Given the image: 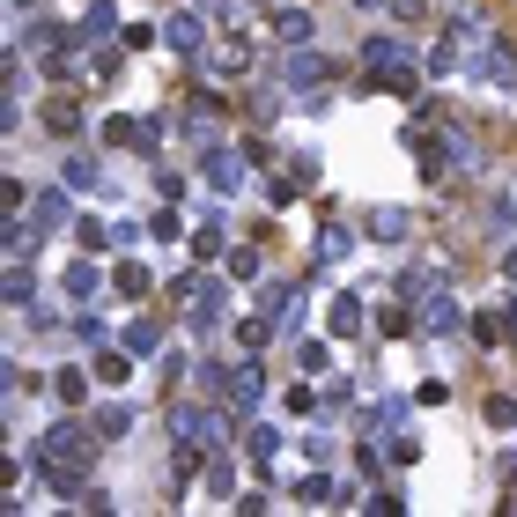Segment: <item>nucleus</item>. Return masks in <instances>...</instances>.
I'll use <instances>...</instances> for the list:
<instances>
[{
	"mask_svg": "<svg viewBox=\"0 0 517 517\" xmlns=\"http://www.w3.org/2000/svg\"><path fill=\"white\" fill-rule=\"evenodd\" d=\"M97 421H52L45 436H37V458H74V466H97Z\"/></svg>",
	"mask_w": 517,
	"mask_h": 517,
	"instance_id": "f257e3e1",
	"label": "nucleus"
},
{
	"mask_svg": "<svg viewBox=\"0 0 517 517\" xmlns=\"http://www.w3.org/2000/svg\"><path fill=\"white\" fill-rule=\"evenodd\" d=\"M104 141H111V148H133V156H156V126H148V119H126V111H111V119H104Z\"/></svg>",
	"mask_w": 517,
	"mask_h": 517,
	"instance_id": "f03ea898",
	"label": "nucleus"
},
{
	"mask_svg": "<svg viewBox=\"0 0 517 517\" xmlns=\"http://www.w3.org/2000/svg\"><path fill=\"white\" fill-rule=\"evenodd\" d=\"M259 399H266V362L244 355L237 370H229V407H259Z\"/></svg>",
	"mask_w": 517,
	"mask_h": 517,
	"instance_id": "7ed1b4c3",
	"label": "nucleus"
},
{
	"mask_svg": "<svg viewBox=\"0 0 517 517\" xmlns=\"http://www.w3.org/2000/svg\"><path fill=\"white\" fill-rule=\"evenodd\" d=\"M325 74H333V60H325V52H289V60H281V82L289 89H311V82H325Z\"/></svg>",
	"mask_w": 517,
	"mask_h": 517,
	"instance_id": "20e7f679",
	"label": "nucleus"
},
{
	"mask_svg": "<svg viewBox=\"0 0 517 517\" xmlns=\"http://www.w3.org/2000/svg\"><path fill=\"white\" fill-rule=\"evenodd\" d=\"M473 67H481V82H495V89H517V52L503 45V37H488V52H481Z\"/></svg>",
	"mask_w": 517,
	"mask_h": 517,
	"instance_id": "39448f33",
	"label": "nucleus"
},
{
	"mask_svg": "<svg viewBox=\"0 0 517 517\" xmlns=\"http://www.w3.org/2000/svg\"><path fill=\"white\" fill-rule=\"evenodd\" d=\"M163 45L178 52V60H193V52L207 45V23H200V15H170V23H163Z\"/></svg>",
	"mask_w": 517,
	"mask_h": 517,
	"instance_id": "423d86ee",
	"label": "nucleus"
},
{
	"mask_svg": "<svg viewBox=\"0 0 517 517\" xmlns=\"http://www.w3.org/2000/svg\"><path fill=\"white\" fill-rule=\"evenodd\" d=\"M370 89H385V97H414V89H421V67H414V60L370 67Z\"/></svg>",
	"mask_w": 517,
	"mask_h": 517,
	"instance_id": "0eeeda50",
	"label": "nucleus"
},
{
	"mask_svg": "<svg viewBox=\"0 0 517 517\" xmlns=\"http://www.w3.org/2000/svg\"><path fill=\"white\" fill-rule=\"evenodd\" d=\"M207 185H215V193H237L244 185V148H215V156H207Z\"/></svg>",
	"mask_w": 517,
	"mask_h": 517,
	"instance_id": "6e6552de",
	"label": "nucleus"
},
{
	"mask_svg": "<svg viewBox=\"0 0 517 517\" xmlns=\"http://www.w3.org/2000/svg\"><path fill=\"white\" fill-rule=\"evenodd\" d=\"M414 325H421V333H451V325H458V303H451V296H421V303H414Z\"/></svg>",
	"mask_w": 517,
	"mask_h": 517,
	"instance_id": "1a4fd4ad",
	"label": "nucleus"
},
{
	"mask_svg": "<svg viewBox=\"0 0 517 517\" xmlns=\"http://www.w3.org/2000/svg\"><path fill=\"white\" fill-rule=\"evenodd\" d=\"M362 229H370L377 244H407V237H414V222L399 215V207H370V222H362Z\"/></svg>",
	"mask_w": 517,
	"mask_h": 517,
	"instance_id": "9d476101",
	"label": "nucleus"
},
{
	"mask_svg": "<svg viewBox=\"0 0 517 517\" xmlns=\"http://www.w3.org/2000/svg\"><path fill=\"white\" fill-rule=\"evenodd\" d=\"M325 325H333L340 340H355L362 333V296H333V303H325Z\"/></svg>",
	"mask_w": 517,
	"mask_h": 517,
	"instance_id": "9b49d317",
	"label": "nucleus"
},
{
	"mask_svg": "<svg viewBox=\"0 0 517 517\" xmlns=\"http://www.w3.org/2000/svg\"><path fill=\"white\" fill-rule=\"evenodd\" d=\"M89 370H97V385H126L133 348H97V355H89Z\"/></svg>",
	"mask_w": 517,
	"mask_h": 517,
	"instance_id": "f8f14e48",
	"label": "nucleus"
},
{
	"mask_svg": "<svg viewBox=\"0 0 517 517\" xmlns=\"http://www.w3.org/2000/svg\"><path fill=\"white\" fill-rule=\"evenodd\" d=\"M45 133H60V141H74V126H82V111H74V97H45Z\"/></svg>",
	"mask_w": 517,
	"mask_h": 517,
	"instance_id": "ddd939ff",
	"label": "nucleus"
},
{
	"mask_svg": "<svg viewBox=\"0 0 517 517\" xmlns=\"http://www.w3.org/2000/svg\"><path fill=\"white\" fill-rule=\"evenodd\" d=\"M111 289H119V296L133 303V296H148V289H156V281H148V266H141V259H119V266H111Z\"/></svg>",
	"mask_w": 517,
	"mask_h": 517,
	"instance_id": "4468645a",
	"label": "nucleus"
},
{
	"mask_svg": "<svg viewBox=\"0 0 517 517\" xmlns=\"http://www.w3.org/2000/svg\"><path fill=\"white\" fill-rule=\"evenodd\" d=\"M89 385H97V370H60L52 377V399H60V407H82Z\"/></svg>",
	"mask_w": 517,
	"mask_h": 517,
	"instance_id": "2eb2a0df",
	"label": "nucleus"
},
{
	"mask_svg": "<svg viewBox=\"0 0 517 517\" xmlns=\"http://www.w3.org/2000/svg\"><path fill=\"white\" fill-rule=\"evenodd\" d=\"M458 52H466V30H444V37H436V52H429V74H451V67H466V60H458Z\"/></svg>",
	"mask_w": 517,
	"mask_h": 517,
	"instance_id": "dca6fc26",
	"label": "nucleus"
},
{
	"mask_svg": "<svg viewBox=\"0 0 517 517\" xmlns=\"http://www.w3.org/2000/svg\"><path fill=\"white\" fill-rule=\"evenodd\" d=\"M510 333H517V318H510V311H481V318H473V340H481V348H503Z\"/></svg>",
	"mask_w": 517,
	"mask_h": 517,
	"instance_id": "f3484780",
	"label": "nucleus"
},
{
	"mask_svg": "<svg viewBox=\"0 0 517 517\" xmlns=\"http://www.w3.org/2000/svg\"><path fill=\"white\" fill-rule=\"evenodd\" d=\"M30 222H37V229L52 237V229L67 222V193H30Z\"/></svg>",
	"mask_w": 517,
	"mask_h": 517,
	"instance_id": "a211bd4d",
	"label": "nucleus"
},
{
	"mask_svg": "<svg viewBox=\"0 0 517 517\" xmlns=\"http://www.w3.org/2000/svg\"><path fill=\"white\" fill-rule=\"evenodd\" d=\"M89 421H97V436L111 444V436H126V429H133V407H126V399H104V407L89 414Z\"/></svg>",
	"mask_w": 517,
	"mask_h": 517,
	"instance_id": "6ab92c4d",
	"label": "nucleus"
},
{
	"mask_svg": "<svg viewBox=\"0 0 517 517\" xmlns=\"http://www.w3.org/2000/svg\"><path fill=\"white\" fill-rule=\"evenodd\" d=\"M303 193H311V156H303L296 170H281V178H274V207H289V200H303Z\"/></svg>",
	"mask_w": 517,
	"mask_h": 517,
	"instance_id": "aec40b11",
	"label": "nucleus"
},
{
	"mask_svg": "<svg viewBox=\"0 0 517 517\" xmlns=\"http://www.w3.org/2000/svg\"><path fill=\"white\" fill-rule=\"evenodd\" d=\"M74 237H82V252H97V259H104L111 244H126V229H111V222H97V215H89L82 229H74Z\"/></svg>",
	"mask_w": 517,
	"mask_h": 517,
	"instance_id": "412c9836",
	"label": "nucleus"
},
{
	"mask_svg": "<svg viewBox=\"0 0 517 517\" xmlns=\"http://www.w3.org/2000/svg\"><path fill=\"white\" fill-rule=\"evenodd\" d=\"M0 296H8L15 311H23V303L37 296V281H30V266H23V259H8V274H0Z\"/></svg>",
	"mask_w": 517,
	"mask_h": 517,
	"instance_id": "4be33fe9",
	"label": "nucleus"
},
{
	"mask_svg": "<svg viewBox=\"0 0 517 517\" xmlns=\"http://www.w3.org/2000/svg\"><path fill=\"white\" fill-rule=\"evenodd\" d=\"M170 436H178V444H207V414L200 407H170Z\"/></svg>",
	"mask_w": 517,
	"mask_h": 517,
	"instance_id": "5701e85b",
	"label": "nucleus"
},
{
	"mask_svg": "<svg viewBox=\"0 0 517 517\" xmlns=\"http://www.w3.org/2000/svg\"><path fill=\"white\" fill-rule=\"evenodd\" d=\"M244 451H252L259 466H266V458L281 451V429H274V421H252V429H244Z\"/></svg>",
	"mask_w": 517,
	"mask_h": 517,
	"instance_id": "b1692460",
	"label": "nucleus"
},
{
	"mask_svg": "<svg viewBox=\"0 0 517 517\" xmlns=\"http://www.w3.org/2000/svg\"><path fill=\"white\" fill-rule=\"evenodd\" d=\"M126 348H133V355H156V348H163V325H156V318H133V325H126Z\"/></svg>",
	"mask_w": 517,
	"mask_h": 517,
	"instance_id": "393cba45",
	"label": "nucleus"
},
{
	"mask_svg": "<svg viewBox=\"0 0 517 517\" xmlns=\"http://www.w3.org/2000/svg\"><path fill=\"white\" fill-rule=\"evenodd\" d=\"M274 30H281V45H303V37H311V8H281Z\"/></svg>",
	"mask_w": 517,
	"mask_h": 517,
	"instance_id": "a878e982",
	"label": "nucleus"
},
{
	"mask_svg": "<svg viewBox=\"0 0 517 517\" xmlns=\"http://www.w3.org/2000/svg\"><path fill=\"white\" fill-rule=\"evenodd\" d=\"M362 60H370V67H392V60H414V52L399 45V37H370V45H362Z\"/></svg>",
	"mask_w": 517,
	"mask_h": 517,
	"instance_id": "bb28decb",
	"label": "nucleus"
},
{
	"mask_svg": "<svg viewBox=\"0 0 517 517\" xmlns=\"http://www.w3.org/2000/svg\"><path fill=\"white\" fill-rule=\"evenodd\" d=\"M89 259H97V252H89ZM89 259H82V266H67V296H82V303L97 296V281H104V274H97Z\"/></svg>",
	"mask_w": 517,
	"mask_h": 517,
	"instance_id": "cd10ccee",
	"label": "nucleus"
},
{
	"mask_svg": "<svg viewBox=\"0 0 517 517\" xmlns=\"http://www.w3.org/2000/svg\"><path fill=\"white\" fill-rule=\"evenodd\" d=\"M207 495H222V503L237 495V466L229 458H207Z\"/></svg>",
	"mask_w": 517,
	"mask_h": 517,
	"instance_id": "c85d7f7f",
	"label": "nucleus"
},
{
	"mask_svg": "<svg viewBox=\"0 0 517 517\" xmlns=\"http://www.w3.org/2000/svg\"><path fill=\"white\" fill-rule=\"evenodd\" d=\"M266 340H274V318H266V311L237 325V348H252V355H259V348H266Z\"/></svg>",
	"mask_w": 517,
	"mask_h": 517,
	"instance_id": "c756f323",
	"label": "nucleus"
},
{
	"mask_svg": "<svg viewBox=\"0 0 517 517\" xmlns=\"http://www.w3.org/2000/svg\"><path fill=\"white\" fill-rule=\"evenodd\" d=\"M296 503H340V488L325 481V473H303V481H296Z\"/></svg>",
	"mask_w": 517,
	"mask_h": 517,
	"instance_id": "7c9ffc66",
	"label": "nucleus"
},
{
	"mask_svg": "<svg viewBox=\"0 0 517 517\" xmlns=\"http://www.w3.org/2000/svg\"><path fill=\"white\" fill-rule=\"evenodd\" d=\"M414 325V296L407 303H385V311H377V333H407Z\"/></svg>",
	"mask_w": 517,
	"mask_h": 517,
	"instance_id": "2f4dec72",
	"label": "nucleus"
},
{
	"mask_svg": "<svg viewBox=\"0 0 517 517\" xmlns=\"http://www.w3.org/2000/svg\"><path fill=\"white\" fill-rule=\"evenodd\" d=\"M222 74H244V67H252V45H244V37H229V45H222V60H215Z\"/></svg>",
	"mask_w": 517,
	"mask_h": 517,
	"instance_id": "473e14b6",
	"label": "nucleus"
},
{
	"mask_svg": "<svg viewBox=\"0 0 517 517\" xmlns=\"http://www.w3.org/2000/svg\"><path fill=\"white\" fill-rule=\"evenodd\" d=\"M229 274L252 281V274H259V244H237V252H229Z\"/></svg>",
	"mask_w": 517,
	"mask_h": 517,
	"instance_id": "72a5a7b5",
	"label": "nucleus"
},
{
	"mask_svg": "<svg viewBox=\"0 0 517 517\" xmlns=\"http://www.w3.org/2000/svg\"><path fill=\"white\" fill-rule=\"evenodd\" d=\"M156 37H163V30H148V23H126V30H119V45H126V52H148Z\"/></svg>",
	"mask_w": 517,
	"mask_h": 517,
	"instance_id": "f704fd0d",
	"label": "nucleus"
},
{
	"mask_svg": "<svg viewBox=\"0 0 517 517\" xmlns=\"http://www.w3.org/2000/svg\"><path fill=\"white\" fill-rule=\"evenodd\" d=\"M193 252H200V259H222V229H215V222L193 229Z\"/></svg>",
	"mask_w": 517,
	"mask_h": 517,
	"instance_id": "c9c22d12",
	"label": "nucleus"
},
{
	"mask_svg": "<svg viewBox=\"0 0 517 517\" xmlns=\"http://www.w3.org/2000/svg\"><path fill=\"white\" fill-rule=\"evenodd\" d=\"M488 421H495V429H517V399L495 392V399H488Z\"/></svg>",
	"mask_w": 517,
	"mask_h": 517,
	"instance_id": "e433bc0d",
	"label": "nucleus"
},
{
	"mask_svg": "<svg viewBox=\"0 0 517 517\" xmlns=\"http://www.w3.org/2000/svg\"><path fill=\"white\" fill-rule=\"evenodd\" d=\"M67 185H97V163H89V156H67Z\"/></svg>",
	"mask_w": 517,
	"mask_h": 517,
	"instance_id": "4c0bfd02",
	"label": "nucleus"
},
{
	"mask_svg": "<svg viewBox=\"0 0 517 517\" xmlns=\"http://www.w3.org/2000/svg\"><path fill=\"white\" fill-rule=\"evenodd\" d=\"M296 362H303V370H325L333 355H325V340H303V348H296Z\"/></svg>",
	"mask_w": 517,
	"mask_h": 517,
	"instance_id": "58836bf2",
	"label": "nucleus"
},
{
	"mask_svg": "<svg viewBox=\"0 0 517 517\" xmlns=\"http://www.w3.org/2000/svg\"><path fill=\"white\" fill-rule=\"evenodd\" d=\"M392 8H399V23H414V15H421V0H392Z\"/></svg>",
	"mask_w": 517,
	"mask_h": 517,
	"instance_id": "ea45409f",
	"label": "nucleus"
},
{
	"mask_svg": "<svg viewBox=\"0 0 517 517\" xmlns=\"http://www.w3.org/2000/svg\"><path fill=\"white\" fill-rule=\"evenodd\" d=\"M503 274H510V281H517V244H510V252H503Z\"/></svg>",
	"mask_w": 517,
	"mask_h": 517,
	"instance_id": "a19ab883",
	"label": "nucleus"
},
{
	"mask_svg": "<svg viewBox=\"0 0 517 517\" xmlns=\"http://www.w3.org/2000/svg\"><path fill=\"white\" fill-rule=\"evenodd\" d=\"M355 8H392V0H355Z\"/></svg>",
	"mask_w": 517,
	"mask_h": 517,
	"instance_id": "79ce46f5",
	"label": "nucleus"
},
{
	"mask_svg": "<svg viewBox=\"0 0 517 517\" xmlns=\"http://www.w3.org/2000/svg\"><path fill=\"white\" fill-rule=\"evenodd\" d=\"M8 8H15V15H23V8H37V0H8Z\"/></svg>",
	"mask_w": 517,
	"mask_h": 517,
	"instance_id": "37998d69",
	"label": "nucleus"
}]
</instances>
